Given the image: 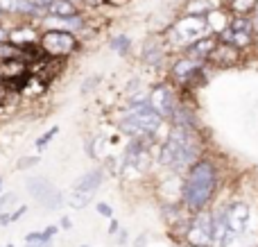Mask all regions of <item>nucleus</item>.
Returning a JSON list of instances; mask_svg holds the SVG:
<instances>
[{"instance_id":"obj_1","label":"nucleus","mask_w":258,"mask_h":247,"mask_svg":"<svg viewBox=\"0 0 258 247\" xmlns=\"http://www.w3.org/2000/svg\"><path fill=\"white\" fill-rule=\"evenodd\" d=\"M215 189V170L209 161H200L190 168L183 184V200L190 209H202Z\"/></svg>"},{"instance_id":"obj_2","label":"nucleus","mask_w":258,"mask_h":247,"mask_svg":"<svg viewBox=\"0 0 258 247\" xmlns=\"http://www.w3.org/2000/svg\"><path fill=\"white\" fill-rule=\"evenodd\" d=\"M161 120H163V118L150 107V102H138L122 116L120 127L127 134L138 139V136H147V134H152V132H156Z\"/></svg>"},{"instance_id":"obj_3","label":"nucleus","mask_w":258,"mask_h":247,"mask_svg":"<svg viewBox=\"0 0 258 247\" xmlns=\"http://www.w3.org/2000/svg\"><path fill=\"white\" fill-rule=\"evenodd\" d=\"M190 145L192 143H190L188 132L181 125L172 127L163 150H161V163H165V166H181V163H186L192 157Z\"/></svg>"},{"instance_id":"obj_4","label":"nucleus","mask_w":258,"mask_h":247,"mask_svg":"<svg viewBox=\"0 0 258 247\" xmlns=\"http://www.w3.org/2000/svg\"><path fill=\"white\" fill-rule=\"evenodd\" d=\"M75 48H77V39L68 30H48L41 36V50L45 52V57L61 59L66 54H71Z\"/></svg>"},{"instance_id":"obj_5","label":"nucleus","mask_w":258,"mask_h":247,"mask_svg":"<svg viewBox=\"0 0 258 247\" xmlns=\"http://www.w3.org/2000/svg\"><path fill=\"white\" fill-rule=\"evenodd\" d=\"M25 189H27V193L45 209H59L63 204L61 191L54 184H50L45 177H32V179H27Z\"/></svg>"},{"instance_id":"obj_6","label":"nucleus","mask_w":258,"mask_h":247,"mask_svg":"<svg viewBox=\"0 0 258 247\" xmlns=\"http://www.w3.org/2000/svg\"><path fill=\"white\" fill-rule=\"evenodd\" d=\"M213 240V216L200 213V216L192 218L190 227H188V243L192 247H211Z\"/></svg>"},{"instance_id":"obj_7","label":"nucleus","mask_w":258,"mask_h":247,"mask_svg":"<svg viewBox=\"0 0 258 247\" xmlns=\"http://www.w3.org/2000/svg\"><path fill=\"white\" fill-rule=\"evenodd\" d=\"M222 218H224V222H227L229 234L236 238V236H240L242 231L247 229V225H249V207L242 202H233L224 209Z\"/></svg>"},{"instance_id":"obj_8","label":"nucleus","mask_w":258,"mask_h":247,"mask_svg":"<svg viewBox=\"0 0 258 247\" xmlns=\"http://www.w3.org/2000/svg\"><path fill=\"white\" fill-rule=\"evenodd\" d=\"M209 30L206 27V21L202 16H186L183 21L177 23V27H174V34H177L179 41H197L204 32Z\"/></svg>"},{"instance_id":"obj_9","label":"nucleus","mask_w":258,"mask_h":247,"mask_svg":"<svg viewBox=\"0 0 258 247\" xmlns=\"http://www.w3.org/2000/svg\"><path fill=\"white\" fill-rule=\"evenodd\" d=\"M150 107L159 113L161 118H168L174 113V100H172V91L168 86H156L150 95Z\"/></svg>"},{"instance_id":"obj_10","label":"nucleus","mask_w":258,"mask_h":247,"mask_svg":"<svg viewBox=\"0 0 258 247\" xmlns=\"http://www.w3.org/2000/svg\"><path fill=\"white\" fill-rule=\"evenodd\" d=\"M27 73L30 71H27L25 61H21V59H5V61H0V82L18 80V77H25Z\"/></svg>"},{"instance_id":"obj_11","label":"nucleus","mask_w":258,"mask_h":247,"mask_svg":"<svg viewBox=\"0 0 258 247\" xmlns=\"http://www.w3.org/2000/svg\"><path fill=\"white\" fill-rule=\"evenodd\" d=\"M45 14H50L52 18H71L77 16V7L71 0H50L48 7H45Z\"/></svg>"},{"instance_id":"obj_12","label":"nucleus","mask_w":258,"mask_h":247,"mask_svg":"<svg viewBox=\"0 0 258 247\" xmlns=\"http://www.w3.org/2000/svg\"><path fill=\"white\" fill-rule=\"evenodd\" d=\"M209 57L213 59L215 64H220V66H233V64L238 61V48L236 45H231V43L222 45V48H215Z\"/></svg>"},{"instance_id":"obj_13","label":"nucleus","mask_w":258,"mask_h":247,"mask_svg":"<svg viewBox=\"0 0 258 247\" xmlns=\"http://www.w3.org/2000/svg\"><path fill=\"white\" fill-rule=\"evenodd\" d=\"M102 184V172L100 170H89L75 181V189L73 191H89V193H95V189Z\"/></svg>"},{"instance_id":"obj_14","label":"nucleus","mask_w":258,"mask_h":247,"mask_svg":"<svg viewBox=\"0 0 258 247\" xmlns=\"http://www.w3.org/2000/svg\"><path fill=\"white\" fill-rule=\"evenodd\" d=\"M213 50H215L213 36H200L197 41H192V43L188 45V52H190L192 57H209Z\"/></svg>"},{"instance_id":"obj_15","label":"nucleus","mask_w":258,"mask_h":247,"mask_svg":"<svg viewBox=\"0 0 258 247\" xmlns=\"http://www.w3.org/2000/svg\"><path fill=\"white\" fill-rule=\"evenodd\" d=\"M9 43H14L16 48L36 43V34H34V30H30V27H16V30L9 32Z\"/></svg>"},{"instance_id":"obj_16","label":"nucleus","mask_w":258,"mask_h":247,"mask_svg":"<svg viewBox=\"0 0 258 247\" xmlns=\"http://www.w3.org/2000/svg\"><path fill=\"white\" fill-rule=\"evenodd\" d=\"M197 66H200V64L192 61V59H179V61L172 66V73L177 77H181V80H186V77H190L192 73L197 71Z\"/></svg>"},{"instance_id":"obj_17","label":"nucleus","mask_w":258,"mask_h":247,"mask_svg":"<svg viewBox=\"0 0 258 247\" xmlns=\"http://www.w3.org/2000/svg\"><path fill=\"white\" fill-rule=\"evenodd\" d=\"M54 234H57V227H48L45 231H34V234H27L25 236V243H50Z\"/></svg>"},{"instance_id":"obj_18","label":"nucleus","mask_w":258,"mask_h":247,"mask_svg":"<svg viewBox=\"0 0 258 247\" xmlns=\"http://www.w3.org/2000/svg\"><path fill=\"white\" fill-rule=\"evenodd\" d=\"M91 198H93V193H89V191H73L68 204H71L73 209H84L86 204L91 202Z\"/></svg>"},{"instance_id":"obj_19","label":"nucleus","mask_w":258,"mask_h":247,"mask_svg":"<svg viewBox=\"0 0 258 247\" xmlns=\"http://www.w3.org/2000/svg\"><path fill=\"white\" fill-rule=\"evenodd\" d=\"M229 30L233 32V34H249L251 32V23H249V18L247 16H236L231 21V27Z\"/></svg>"},{"instance_id":"obj_20","label":"nucleus","mask_w":258,"mask_h":247,"mask_svg":"<svg viewBox=\"0 0 258 247\" xmlns=\"http://www.w3.org/2000/svg\"><path fill=\"white\" fill-rule=\"evenodd\" d=\"M254 7H256V0H231V9L236 14H240V16L249 14Z\"/></svg>"},{"instance_id":"obj_21","label":"nucleus","mask_w":258,"mask_h":247,"mask_svg":"<svg viewBox=\"0 0 258 247\" xmlns=\"http://www.w3.org/2000/svg\"><path fill=\"white\" fill-rule=\"evenodd\" d=\"M211 5L204 3V0H195V3L188 5V16H204V14H209Z\"/></svg>"},{"instance_id":"obj_22","label":"nucleus","mask_w":258,"mask_h":247,"mask_svg":"<svg viewBox=\"0 0 258 247\" xmlns=\"http://www.w3.org/2000/svg\"><path fill=\"white\" fill-rule=\"evenodd\" d=\"M111 48H113V50H118L120 54H125V52H127V48H129V39H127V36H118V39H113V41H111Z\"/></svg>"},{"instance_id":"obj_23","label":"nucleus","mask_w":258,"mask_h":247,"mask_svg":"<svg viewBox=\"0 0 258 247\" xmlns=\"http://www.w3.org/2000/svg\"><path fill=\"white\" fill-rule=\"evenodd\" d=\"M54 134H57V127H52V130H50V132H45L43 136H39V139H36V143H34V145H36V150H43L45 145L50 143V139H52Z\"/></svg>"},{"instance_id":"obj_24","label":"nucleus","mask_w":258,"mask_h":247,"mask_svg":"<svg viewBox=\"0 0 258 247\" xmlns=\"http://www.w3.org/2000/svg\"><path fill=\"white\" fill-rule=\"evenodd\" d=\"M36 163H39V157H25V159H21V161H18V170L32 168V166H36Z\"/></svg>"},{"instance_id":"obj_25","label":"nucleus","mask_w":258,"mask_h":247,"mask_svg":"<svg viewBox=\"0 0 258 247\" xmlns=\"http://www.w3.org/2000/svg\"><path fill=\"white\" fill-rule=\"evenodd\" d=\"M14 202V193H7V195H3V198H0V213L5 211V207H7V204H12Z\"/></svg>"},{"instance_id":"obj_26","label":"nucleus","mask_w":258,"mask_h":247,"mask_svg":"<svg viewBox=\"0 0 258 247\" xmlns=\"http://www.w3.org/2000/svg\"><path fill=\"white\" fill-rule=\"evenodd\" d=\"M25 211H27V207H18V209H16V211H14V213H9V222H16L18 218H21V216H23V213H25Z\"/></svg>"},{"instance_id":"obj_27","label":"nucleus","mask_w":258,"mask_h":247,"mask_svg":"<svg viewBox=\"0 0 258 247\" xmlns=\"http://www.w3.org/2000/svg\"><path fill=\"white\" fill-rule=\"evenodd\" d=\"M98 213H102L104 218H111V207H109V204H98Z\"/></svg>"},{"instance_id":"obj_28","label":"nucleus","mask_w":258,"mask_h":247,"mask_svg":"<svg viewBox=\"0 0 258 247\" xmlns=\"http://www.w3.org/2000/svg\"><path fill=\"white\" fill-rule=\"evenodd\" d=\"M5 41H9V30H5V27L0 25V43H5Z\"/></svg>"},{"instance_id":"obj_29","label":"nucleus","mask_w":258,"mask_h":247,"mask_svg":"<svg viewBox=\"0 0 258 247\" xmlns=\"http://www.w3.org/2000/svg\"><path fill=\"white\" fill-rule=\"evenodd\" d=\"M25 247H50V243H27Z\"/></svg>"},{"instance_id":"obj_30","label":"nucleus","mask_w":258,"mask_h":247,"mask_svg":"<svg viewBox=\"0 0 258 247\" xmlns=\"http://www.w3.org/2000/svg\"><path fill=\"white\" fill-rule=\"evenodd\" d=\"M109 3H113V5H122V3H127V0H109Z\"/></svg>"},{"instance_id":"obj_31","label":"nucleus","mask_w":258,"mask_h":247,"mask_svg":"<svg viewBox=\"0 0 258 247\" xmlns=\"http://www.w3.org/2000/svg\"><path fill=\"white\" fill-rule=\"evenodd\" d=\"M251 27H256V30H258V18H256V23H254V25H251Z\"/></svg>"},{"instance_id":"obj_32","label":"nucleus","mask_w":258,"mask_h":247,"mask_svg":"<svg viewBox=\"0 0 258 247\" xmlns=\"http://www.w3.org/2000/svg\"><path fill=\"white\" fill-rule=\"evenodd\" d=\"M0 189H3V177H0Z\"/></svg>"},{"instance_id":"obj_33","label":"nucleus","mask_w":258,"mask_h":247,"mask_svg":"<svg viewBox=\"0 0 258 247\" xmlns=\"http://www.w3.org/2000/svg\"><path fill=\"white\" fill-rule=\"evenodd\" d=\"M5 247H14V245H5Z\"/></svg>"}]
</instances>
